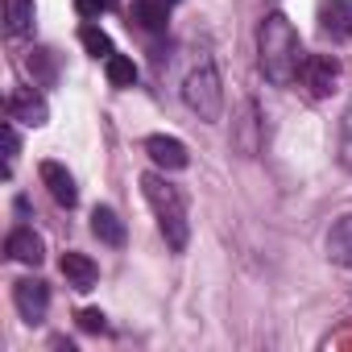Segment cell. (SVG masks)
<instances>
[{
    "label": "cell",
    "mask_w": 352,
    "mask_h": 352,
    "mask_svg": "<svg viewBox=\"0 0 352 352\" xmlns=\"http://www.w3.org/2000/svg\"><path fill=\"white\" fill-rule=\"evenodd\" d=\"M17 149H21V137H17V129H13V116L5 120V174H13V162H17Z\"/></svg>",
    "instance_id": "cell-21"
},
{
    "label": "cell",
    "mask_w": 352,
    "mask_h": 352,
    "mask_svg": "<svg viewBox=\"0 0 352 352\" xmlns=\"http://www.w3.org/2000/svg\"><path fill=\"white\" fill-rule=\"evenodd\" d=\"M340 166L352 170V104L344 108V120H340Z\"/></svg>",
    "instance_id": "cell-19"
},
{
    "label": "cell",
    "mask_w": 352,
    "mask_h": 352,
    "mask_svg": "<svg viewBox=\"0 0 352 352\" xmlns=\"http://www.w3.org/2000/svg\"><path fill=\"white\" fill-rule=\"evenodd\" d=\"M302 42H298V30L282 17V13H270L261 25H257V63H261V75L274 83V87H290L298 79V67H302Z\"/></svg>",
    "instance_id": "cell-1"
},
{
    "label": "cell",
    "mask_w": 352,
    "mask_h": 352,
    "mask_svg": "<svg viewBox=\"0 0 352 352\" xmlns=\"http://www.w3.org/2000/svg\"><path fill=\"white\" fill-rule=\"evenodd\" d=\"M133 21H137L145 34H166V25H170L166 0H137V5H133Z\"/></svg>",
    "instance_id": "cell-15"
},
{
    "label": "cell",
    "mask_w": 352,
    "mask_h": 352,
    "mask_svg": "<svg viewBox=\"0 0 352 352\" xmlns=\"http://www.w3.org/2000/svg\"><path fill=\"white\" fill-rule=\"evenodd\" d=\"M30 71H34L42 83H54V54H50V50H34V54H30Z\"/></svg>",
    "instance_id": "cell-20"
},
{
    "label": "cell",
    "mask_w": 352,
    "mask_h": 352,
    "mask_svg": "<svg viewBox=\"0 0 352 352\" xmlns=\"http://www.w3.org/2000/svg\"><path fill=\"white\" fill-rule=\"evenodd\" d=\"M183 104H187L199 120H208V124H216V120L224 116V87H220L216 63H212L208 54L187 71V79H183Z\"/></svg>",
    "instance_id": "cell-3"
},
{
    "label": "cell",
    "mask_w": 352,
    "mask_h": 352,
    "mask_svg": "<svg viewBox=\"0 0 352 352\" xmlns=\"http://www.w3.org/2000/svg\"><path fill=\"white\" fill-rule=\"evenodd\" d=\"M141 195L157 216V228L174 253H183L191 241V220H187V199L179 187H170L162 174H141Z\"/></svg>",
    "instance_id": "cell-2"
},
{
    "label": "cell",
    "mask_w": 352,
    "mask_h": 352,
    "mask_svg": "<svg viewBox=\"0 0 352 352\" xmlns=\"http://www.w3.org/2000/svg\"><path fill=\"white\" fill-rule=\"evenodd\" d=\"M63 278H67V286H75V290H91L96 278H100V265H96L87 253H63Z\"/></svg>",
    "instance_id": "cell-11"
},
{
    "label": "cell",
    "mask_w": 352,
    "mask_h": 352,
    "mask_svg": "<svg viewBox=\"0 0 352 352\" xmlns=\"http://www.w3.org/2000/svg\"><path fill=\"white\" fill-rule=\"evenodd\" d=\"M327 257L344 270H352V216H340L327 232Z\"/></svg>",
    "instance_id": "cell-13"
},
{
    "label": "cell",
    "mask_w": 352,
    "mask_h": 352,
    "mask_svg": "<svg viewBox=\"0 0 352 352\" xmlns=\"http://www.w3.org/2000/svg\"><path fill=\"white\" fill-rule=\"evenodd\" d=\"M91 232L104 241V245H124V224L112 208H96L91 212Z\"/></svg>",
    "instance_id": "cell-16"
},
{
    "label": "cell",
    "mask_w": 352,
    "mask_h": 352,
    "mask_svg": "<svg viewBox=\"0 0 352 352\" xmlns=\"http://www.w3.org/2000/svg\"><path fill=\"white\" fill-rule=\"evenodd\" d=\"M75 5H79V13H83V17H100V13L116 9V0H75Z\"/></svg>",
    "instance_id": "cell-23"
},
{
    "label": "cell",
    "mask_w": 352,
    "mask_h": 352,
    "mask_svg": "<svg viewBox=\"0 0 352 352\" xmlns=\"http://www.w3.org/2000/svg\"><path fill=\"white\" fill-rule=\"evenodd\" d=\"M166 5H179V0H166Z\"/></svg>",
    "instance_id": "cell-24"
},
{
    "label": "cell",
    "mask_w": 352,
    "mask_h": 352,
    "mask_svg": "<svg viewBox=\"0 0 352 352\" xmlns=\"http://www.w3.org/2000/svg\"><path fill=\"white\" fill-rule=\"evenodd\" d=\"M42 183H46V191L54 195V204L58 208H75L79 204V191H75V179H71V170L63 166V162H42Z\"/></svg>",
    "instance_id": "cell-9"
},
{
    "label": "cell",
    "mask_w": 352,
    "mask_h": 352,
    "mask_svg": "<svg viewBox=\"0 0 352 352\" xmlns=\"http://www.w3.org/2000/svg\"><path fill=\"white\" fill-rule=\"evenodd\" d=\"M13 302L30 323H42L50 311V286L42 278H21V282H13Z\"/></svg>",
    "instance_id": "cell-5"
},
{
    "label": "cell",
    "mask_w": 352,
    "mask_h": 352,
    "mask_svg": "<svg viewBox=\"0 0 352 352\" xmlns=\"http://www.w3.org/2000/svg\"><path fill=\"white\" fill-rule=\"evenodd\" d=\"M104 71H108V83H112V87H133V83H137V67H133V58H124V54L104 58Z\"/></svg>",
    "instance_id": "cell-18"
},
{
    "label": "cell",
    "mask_w": 352,
    "mask_h": 352,
    "mask_svg": "<svg viewBox=\"0 0 352 352\" xmlns=\"http://www.w3.org/2000/svg\"><path fill=\"white\" fill-rule=\"evenodd\" d=\"M145 153L153 157V166H157V170H187V162H191L187 145H183L179 137H166V133L145 137Z\"/></svg>",
    "instance_id": "cell-7"
},
{
    "label": "cell",
    "mask_w": 352,
    "mask_h": 352,
    "mask_svg": "<svg viewBox=\"0 0 352 352\" xmlns=\"http://www.w3.org/2000/svg\"><path fill=\"white\" fill-rule=\"evenodd\" d=\"M9 116L13 120H21V124H30V129H38V124H46L50 120V108H46V100L34 91V87H17L13 96H9Z\"/></svg>",
    "instance_id": "cell-8"
},
{
    "label": "cell",
    "mask_w": 352,
    "mask_h": 352,
    "mask_svg": "<svg viewBox=\"0 0 352 352\" xmlns=\"http://www.w3.org/2000/svg\"><path fill=\"white\" fill-rule=\"evenodd\" d=\"M261 120H257V104L253 100H245L241 104V120H236V149L245 153V157H253L257 153V145H261Z\"/></svg>",
    "instance_id": "cell-12"
},
{
    "label": "cell",
    "mask_w": 352,
    "mask_h": 352,
    "mask_svg": "<svg viewBox=\"0 0 352 352\" xmlns=\"http://www.w3.org/2000/svg\"><path fill=\"white\" fill-rule=\"evenodd\" d=\"M319 34L331 42H352V0H323L319 5Z\"/></svg>",
    "instance_id": "cell-6"
},
{
    "label": "cell",
    "mask_w": 352,
    "mask_h": 352,
    "mask_svg": "<svg viewBox=\"0 0 352 352\" xmlns=\"http://www.w3.org/2000/svg\"><path fill=\"white\" fill-rule=\"evenodd\" d=\"M5 253H9L13 261H21V265H42L46 245H42V236H38L34 228H13L9 241H5Z\"/></svg>",
    "instance_id": "cell-10"
},
{
    "label": "cell",
    "mask_w": 352,
    "mask_h": 352,
    "mask_svg": "<svg viewBox=\"0 0 352 352\" xmlns=\"http://www.w3.org/2000/svg\"><path fill=\"white\" fill-rule=\"evenodd\" d=\"M298 79H302V87L315 100H323V96H331V87L340 79V58H331V54H307L302 67H298Z\"/></svg>",
    "instance_id": "cell-4"
},
{
    "label": "cell",
    "mask_w": 352,
    "mask_h": 352,
    "mask_svg": "<svg viewBox=\"0 0 352 352\" xmlns=\"http://www.w3.org/2000/svg\"><path fill=\"white\" fill-rule=\"evenodd\" d=\"M5 34L9 38L34 34V0H5Z\"/></svg>",
    "instance_id": "cell-14"
},
{
    "label": "cell",
    "mask_w": 352,
    "mask_h": 352,
    "mask_svg": "<svg viewBox=\"0 0 352 352\" xmlns=\"http://www.w3.org/2000/svg\"><path fill=\"white\" fill-rule=\"evenodd\" d=\"M79 42H83V50L91 54V58H112L116 50H112V38L100 30V25H83L79 30Z\"/></svg>",
    "instance_id": "cell-17"
},
{
    "label": "cell",
    "mask_w": 352,
    "mask_h": 352,
    "mask_svg": "<svg viewBox=\"0 0 352 352\" xmlns=\"http://www.w3.org/2000/svg\"><path fill=\"white\" fill-rule=\"evenodd\" d=\"M79 327L83 331H108V319H104V311H96V307H87V311H79Z\"/></svg>",
    "instance_id": "cell-22"
}]
</instances>
